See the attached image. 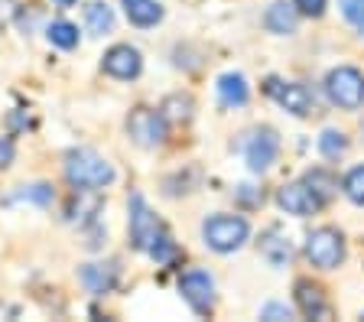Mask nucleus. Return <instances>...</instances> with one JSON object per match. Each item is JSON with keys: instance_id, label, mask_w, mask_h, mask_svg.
<instances>
[{"instance_id": "obj_1", "label": "nucleus", "mask_w": 364, "mask_h": 322, "mask_svg": "<svg viewBox=\"0 0 364 322\" xmlns=\"http://www.w3.org/2000/svg\"><path fill=\"white\" fill-rule=\"evenodd\" d=\"M65 179L72 186L105 189V186L114 183V166L95 150H72L65 156Z\"/></svg>"}, {"instance_id": "obj_2", "label": "nucleus", "mask_w": 364, "mask_h": 322, "mask_svg": "<svg viewBox=\"0 0 364 322\" xmlns=\"http://www.w3.org/2000/svg\"><path fill=\"white\" fill-rule=\"evenodd\" d=\"M250 225L244 222L241 215H212L208 222L202 225V238L205 245L218 254H231L247 241Z\"/></svg>"}, {"instance_id": "obj_3", "label": "nucleus", "mask_w": 364, "mask_h": 322, "mask_svg": "<svg viewBox=\"0 0 364 322\" xmlns=\"http://www.w3.org/2000/svg\"><path fill=\"white\" fill-rule=\"evenodd\" d=\"M326 92L332 98V104L345 107V111H358L364 104V75L351 65L332 69L326 78Z\"/></svg>"}, {"instance_id": "obj_4", "label": "nucleus", "mask_w": 364, "mask_h": 322, "mask_svg": "<svg viewBox=\"0 0 364 322\" xmlns=\"http://www.w3.org/2000/svg\"><path fill=\"white\" fill-rule=\"evenodd\" d=\"M306 254H309L312 267L318 270H335L345 261V238L335 228H316L306 241Z\"/></svg>"}, {"instance_id": "obj_5", "label": "nucleus", "mask_w": 364, "mask_h": 322, "mask_svg": "<svg viewBox=\"0 0 364 322\" xmlns=\"http://www.w3.org/2000/svg\"><path fill=\"white\" fill-rule=\"evenodd\" d=\"M130 241H134L136 251H150L153 241L159 238V235H166L163 231V225H159V218L150 212V205L144 202V195L140 192H134L130 195Z\"/></svg>"}, {"instance_id": "obj_6", "label": "nucleus", "mask_w": 364, "mask_h": 322, "mask_svg": "<svg viewBox=\"0 0 364 322\" xmlns=\"http://www.w3.org/2000/svg\"><path fill=\"white\" fill-rule=\"evenodd\" d=\"M127 134L136 146H159L166 140V117L150 107H136L127 117Z\"/></svg>"}, {"instance_id": "obj_7", "label": "nucleus", "mask_w": 364, "mask_h": 322, "mask_svg": "<svg viewBox=\"0 0 364 322\" xmlns=\"http://www.w3.org/2000/svg\"><path fill=\"white\" fill-rule=\"evenodd\" d=\"M179 293H182V299H186V303H189L198 316L212 313V306H215V284H212V277L205 274V270H189V274H182Z\"/></svg>"}, {"instance_id": "obj_8", "label": "nucleus", "mask_w": 364, "mask_h": 322, "mask_svg": "<svg viewBox=\"0 0 364 322\" xmlns=\"http://www.w3.org/2000/svg\"><path fill=\"white\" fill-rule=\"evenodd\" d=\"M244 156H247V166L254 169V173H267V169L277 163V156H280V137H277V131H273V127H260V131L250 137Z\"/></svg>"}, {"instance_id": "obj_9", "label": "nucleus", "mask_w": 364, "mask_h": 322, "mask_svg": "<svg viewBox=\"0 0 364 322\" xmlns=\"http://www.w3.org/2000/svg\"><path fill=\"white\" fill-rule=\"evenodd\" d=\"M105 72L111 78H121V82H130V78H136L140 72H144V55L136 53L134 46H111L105 53Z\"/></svg>"}, {"instance_id": "obj_10", "label": "nucleus", "mask_w": 364, "mask_h": 322, "mask_svg": "<svg viewBox=\"0 0 364 322\" xmlns=\"http://www.w3.org/2000/svg\"><path fill=\"white\" fill-rule=\"evenodd\" d=\"M267 92H270L273 98L280 101L289 114H296V117H306L312 111V95H309L306 85H296V82L283 85V82H277V78H270V82H267Z\"/></svg>"}, {"instance_id": "obj_11", "label": "nucleus", "mask_w": 364, "mask_h": 322, "mask_svg": "<svg viewBox=\"0 0 364 322\" xmlns=\"http://www.w3.org/2000/svg\"><path fill=\"white\" fill-rule=\"evenodd\" d=\"M277 205L287 215H296V218H306V215L318 212V199L312 195V189L306 183H289L277 192Z\"/></svg>"}, {"instance_id": "obj_12", "label": "nucleus", "mask_w": 364, "mask_h": 322, "mask_svg": "<svg viewBox=\"0 0 364 322\" xmlns=\"http://www.w3.org/2000/svg\"><path fill=\"white\" fill-rule=\"evenodd\" d=\"M101 212V195L98 189H88V186H75V192H72V202H68L65 215L72 218V222L78 225H88L95 222Z\"/></svg>"}, {"instance_id": "obj_13", "label": "nucleus", "mask_w": 364, "mask_h": 322, "mask_svg": "<svg viewBox=\"0 0 364 322\" xmlns=\"http://www.w3.org/2000/svg\"><path fill=\"white\" fill-rule=\"evenodd\" d=\"M293 296H296V306H299L303 316H309V319H328V303H326V296H322V290H318L316 284L299 280Z\"/></svg>"}, {"instance_id": "obj_14", "label": "nucleus", "mask_w": 364, "mask_h": 322, "mask_svg": "<svg viewBox=\"0 0 364 322\" xmlns=\"http://www.w3.org/2000/svg\"><path fill=\"white\" fill-rule=\"evenodd\" d=\"M82 284L88 286L95 296H105L117 284V267L114 264H85L82 267Z\"/></svg>"}, {"instance_id": "obj_15", "label": "nucleus", "mask_w": 364, "mask_h": 322, "mask_svg": "<svg viewBox=\"0 0 364 322\" xmlns=\"http://www.w3.org/2000/svg\"><path fill=\"white\" fill-rule=\"evenodd\" d=\"M218 98H221V104H228V107L247 104L250 88H247V82H244V75H237V72H228V75H221L218 78Z\"/></svg>"}, {"instance_id": "obj_16", "label": "nucleus", "mask_w": 364, "mask_h": 322, "mask_svg": "<svg viewBox=\"0 0 364 322\" xmlns=\"http://www.w3.org/2000/svg\"><path fill=\"white\" fill-rule=\"evenodd\" d=\"M124 14L134 26H156L163 20V7L156 0H124Z\"/></svg>"}, {"instance_id": "obj_17", "label": "nucleus", "mask_w": 364, "mask_h": 322, "mask_svg": "<svg viewBox=\"0 0 364 322\" xmlns=\"http://www.w3.org/2000/svg\"><path fill=\"white\" fill-rule=\"evenodd\" d=\"M264 23L270 33H280V36H289V33L296 30V7L293 4H287V0H277V4H270V10H267Z\"/></svg>"}, {"instance_id": "obj_18", "label": "nucleus", "mask_w": 364, "mask_h": 322, "mask_svg": "<svg viewBox=\"0 0 364 322\" xmlns=\"http://www.w3.org/2000/svg\"><path fill=\"white\" fill-rule=\"evenodd\" d=\"M260 251H264V257L273 264V267H283V264L293 257V245H289V238H283L277 228H270L260 238Z\"/></svg>"}, {"instance_id": "obj_19", "label": "nucleus", "mask_w": 364, "mask_h": 322, "mask_svg": "<svg viewBox=\"0 0 364 322\" xmlns=\"http://www.w3.org/2000/svg\"><path fill=\"white\" fill-rule=\"evenodd\" d=\"M85 23L95 36H105V33L114 30V10L107 7L105 0H91L88 7H85Z\"/></svg>"}, {"instance_id": "obj_20", "label": "nucleus", "mask_w": 364, "mask_h": 322, "mask_svg": "<svg viewBox=\"0 0 364 322\" xmlns=\"http://www.w3.org/2000/svg\"><path fill=\"white\" fill-rule=\"evenodd\" d=\"M306 186L312 189L318 205H326V202L335 195V189H338V179H335L332 173H326V169H309V173H306Z\"/></svg>"}, {"instance_id": "obj_21", "label": "nucleus", "mask_w": 364, "mask_h": 322, "mask_svg": "<svg viewBox=\"0 0 364 322\" xmlns=\"http://www.w3.org/2000/svg\"><path fill=\"white\" fill-rule=\"evenodd\" d=\"M318 154L326 156V160H338V156L348 154V137L341 131H322V137H318Z\"/></svg>"}, {"instance_id": "obj_22", "label": "nucleus", "mask_w": 364, "mask_h": 322, "mask_svg": "<svg viewBox=\"0 0 364 322\" xmlns=\"http://www.w3.org/2000/svg\"><path fill=\"white\" fill-rule=\"evenodd\" d=\"M46 33H49V43L59 46V49H75L78 46V26L65 23V20H55Z\"/></svg>"}, {"instance_id": "obj_23", "label": "nucleus", "mask_w": 364, "mask_h": 322, "mask_svg": "<svg viewBox=\"0 0 364 322\" xmlns=\"http://www.w3.org/2000/svg\"><path fill=\"white\" fill-rule=\"evenodd\" d=\"M163 117H173V121H189L192 117V98H182V95H169L163 101Z\"/></svg>"}, {"instance_id": "obj_24", "label": "nucleus", "mask_w": 364, "mask_h": 322, "mask_svg": "<svg viewBox=\"0 0 364 322\" xmlns=\"http://www.w3.org/2000/svg\"><path fill=\"white\" fill-rule=\"evenodd\" d=\"M341 189H345V195H348L355 205H364V166H355L345 176V183H341Z\"/></svg>"}, {"instance_id": "obj_25", "label": "nucleus", "mask_w": 364, "mask_h": 322, "mask_svg": "<svg viewBox=\"0 0 364 322\" xmlns=\"http://www.w3.org/2000/svg\"><path fill=\"white\" fill-rule=\"evenodd\" d=\"M146 254H150L156 264H173L176 257H179V251H176V245H173V238H169V235H159Z\"/></svg>"}, {"instance_id": "obj_26", "label": "nucleus", "mask_w": 364, "mask_h": 322, "mask_svg": "<svg viewBox=\"0 0 364 322\" xmlns=\"http://www.w3.org/2000/svg\"><path fill=\"white\" fill-rule=\"evenodd\" d=\"M341 16L355 26L358 33H364V0H338Z\"/></svg>"}, {"instance_id": "obj_27", "label": "nucleus", "mask_w": 364, "mask_h": 322, "mask_svg": "<svg viewBox=\"0 0 364 322\" xmlns=\"http://www.w3.org/2000/svg\"><path fill=\"white\" fill-rule=\"evenodd\" d=\"M14 199H30V202H36V205H49V199H53V186H46V183L30 186V189L20 192V195H14Z\"/></svg>"}, {"instance_id": "obj_28", "label": "nucleus", "mask_w": 364, "mask_h": 322, "mask_svg": "<svg viewBox=\"0 0 364 322\" xmlns=\"http://www.w3.org/2000/svg\"><path fill=\"white\" fill-rule=\"evenodd\" d=\"M326 4L328 0H293L296 14H303V16H322L326 14Z\"/></svg>"}, {"instance_id": "obj_29", "label": "nucleus", "mask_w": 364, "mask_h": 322, "mask_svg": "<svg viewBox=\"0 0 364 322\" xmlns=\"http://www.w3.org/2000/svg\"><path fill=\"white\" fill-rule=\"evenodd\" d=\"M14 156H16L14 140H10V137H0V169H7L10 163H14Z\"/></svg>"}, {"instance_id": "obj_30", "label": "nucleus", "mask_w": 364, "mask_h": 322, "mask_svg": "<svg viewBox=\"0 0 364 322\" xmlns=\"http://www.w3.org/2000/svg\"><path fill=\"white\" fill-rule=\"evenodd\" d=\"M260 319H289V309L280 303H270V306L260 309Z\"/></svg>"}, {"instance_id": "obj_31", "label": "nucleus", "mask_w": 364, "mask_h": 322, "mask_svg": "<svg viewBox=\"0 0 364 322\" xmlns=\"http://www.w3.org/2000/svg\"><path fill=\"white\" fill-rule=\"evenodd\" d=\"M59 7H72V4H78V0H55Z\"/></svg>"}]
</instances>
